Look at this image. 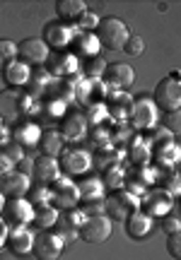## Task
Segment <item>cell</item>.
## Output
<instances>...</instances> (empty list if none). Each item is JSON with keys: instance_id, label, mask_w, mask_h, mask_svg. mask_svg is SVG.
I'll use <instances>...</instances> for the list:
<instances>
[{"instance_id": "11", "label": "cell", "mask_w": 181, "mask_h": 260, "mask_svg": "<svg viewBox=\"0 0 181 260\" xmlns=\"http://www.w3.org/2000/svg\"><path fill=\"white\" fill-rule=\"evenodd\" d=\"M46 70L48 75H56V77H73L80 70V58L73 51H51L46 58Z\"/></svg>"}, {"instance_id": "16", "label": "cell", "mask_w": 181, "mask_h": 260, "mask_svg": "<svg viewBox=\"0 0 181 260\" xmlns=\"http://www.w3.org/2000/svg\"><path fill=\"white\" fill-rule=\"evenodd\" d=\"M32 188V178L29 174H22V171H8L0 176V193L5 195V200H12V198H24Z\"/></svg>"}, {"instance_id": "26", "label": "cell", "mask_w": 181, "mask_h": 260, "mask_svg": "<svg viewBox=\"0 0 181 260\" xmlns=\"http://www.w3.org/2000/svg\"><path fill=\"white\" fill-rule=\"evenodd\" d=\"M61 217V210L53 207V205H41V207H34V217H32V224H37L39 229H53Z\"/></svg>"}, {"instance_id": "18", "label": "cell", "mask_w": 181, "mask_h": 260, "mask_svg": "<svg viewBox=\"0 0 181 260\" xmlns=\"http://www.w3.org/2000/svg\"><path fill=\"white\" fill-rule=\"evenodd\" d=\"M61 138L68 140V142H77V140L85 138L87 133V121H85V113L80 111H70L63 116V125H61Z\"/></svg>"}, {"instance_id": "6", "label": "cell", "mask_w": 181, "mask_h": 260, "mask_svg": "<svg viewBox=\"0 0 181 260\" xmlns=\"http://www.w3.org/2000/svg\"><path fill=\"white\" fill-rule=\"evenodd\" d=\"M41 34H44L41 41L48 46V51H68L73 44V37H75V27L61 22V19H53V22L44 24Z\"/></svg>"}, {"instance_id": "22", "label": "cell", "mask_w": 181, "mask_h": 260, "mask_svg": "<svg viewBox=\"0 0 181 260\" xmlns=\"http://www.w3.org/2000/svg\"><path fill=\"white\" fill-rule=\"evenodd\" d=\"M153 232V217H147L145 212L140 210H135L126 217V234L135 239V241H143L147 234Z\"/></svg>"}, {"instance_id": "41", "label": "cell", "mask_w": 181, "mask_h": 260, "mask_svg": "<svg viewBox=\"0 0 181 260\" xmlns=\"http://www.w3.org/2000/svg\"><path fill=\"white\" fill-rule=\"evenodd\" d=\"M106 181H109V186L111 188H118L121 183H124V174H121L118 169H114V171H109V174H106Z\"/></svg>"}, {"instance_id": "14", "label": "cell", "mask_w": 181, "mask_h": 260, "mask_svg": "<svg viewBox=\"0 0 181 260\" xmlns=\"http://www.w3.org/2000/svg\"><path fill=\"white\" fill-rule=\"evenodd\" d=\"M61 176H63V174H61V167H58V159L44 157V154H41L37 161H32V176L29 178L34 181V186L51 188Z\"/></svg>"}, {"instance_id": "28", "label": "cell", "mask_w": 181, "mask_h": 260, "mask_svg": "<svg viewBox=\"0 0 181 260\" xmlns=\"http://www.w3.org/2000/svg\"><path fill=\"white\" fill-rule=\"evenodd\" d=\"M155 159H157V164H162V167H174V164L179 161V145H176V142L160 145V149L155 152Z\"/></svg>"}, {"instance_id": "35", "label": "cell", "mask_w": 181, "mask_h": 260, "mask_svg": "<svg viewBox=\"0 0 181 260\" xmlns=\"http://www.w3.org/2000/svg\"><path fill=\"white\" fill-rule=\"evenodd\" d=\"M0 152H3L12 164H19V161L24 159V149L19 147V145H15V142H10V145H5V147H0Z\"/></svg>"}, {"instance_id": "36", "label": "cell", "mask_w": 181, "mask_h": 260, "mask_svg": "<svg viewBox=\"0 0 181 260\" xmlns=\"http://www.w3.org/2000/svg\"><path fill=\"white\" fill-rule=\"evenodd\" d=\"M82 212H85V217L104 214V198H102V200H87V203L82 205Z\"/></svg>"}, {"instance_id": "19", "label": "cell", "mask_w": 181, "mask_h": 260, "mask_svg": "<svg viewBox=\"0 0 181 260\" xmlns=\"http://www.w3.org/2000/svg\"><path fill=\"white\" fill-rule=\"evenodd\" d=\"M0 77H3V82H5V87H8V89H22L24 84H29L32 68L15 58V60H12V63H10L8 68L0 73Z\"/></svg>"}, {"instance_id": "44", "label": "cell", "mask_w": 181, "mask_h": 260, "mask_svg": "<svg viewBox=\"0 0 181 260\" xmlns=\"http://www.w3.org/2000/svg\"><path fill=\"white\" fill-rule=\"evenodd\" d=\"M3 205H5V195L0 193V212H3Z\"/></svg>"}, {"instance_id": "33", "label": "cell", "mask_w": 181, "mask_h": 260, "mask_svg": "<svg viewBox=\"0 0 181 260\" xmlns=\"http://www.w3.org/2000/svg\"><path fill=\"white\" fill-rule=\"evenodd\" d=\"M99 15H95V12H92V10H87L85 15H82V17L77 19L75 24H73V27L77 29V31H92V29H97V24H99Z\"/></svg>"}, {"instance_id": "39", "label": "cell", "mask_w": 181, "mask_h": 260, "mask_svg": "<svg viewBox=\"0 0 181 260\" xmlns=\"http://www.w3.org/2000/svg\"><path fill=\"white\" fill-rule=\"evenodd\" d=\"M162 232L164 234H174V232H181V222L176 219V217H169V214H164L162 217Z\"/></svg>"}, {"instance_id": "37", "label": "cell", "mask_w": 181, "mask_h": 260, "mask_svg": "<svg viewBox=\"0 0 181 260\" xmlns=\"http://www.w3.org/2000/svg\"><path fill=\"white\" fill-rule=\"evenodd\" d=\"M153 140L155 145H167V142H174V133H169L164 125H157L153 130Z\"/></svg>"}, {"instance_id": "30", "label": "cell", "mask_w": 181, "mask_h": 260, "mask_svg": "<svg viewBox=\"0 0 181 260\" xmlns=\"http://www.w3.org/2000/svg\"><path fill=\"white\" fill-rule=\"evenodd\" d=\"M17 58V44L10 39H0V73Z\"/></svg>"}, {"instance_id": "38", "label": "cell", "mask_w": 181, "mask_h": 260, "mask_svg": "<svg viewBox=\"0 0 181 260\" xmlns=\"http://www.w3.org/2000/svg\"><path fill=\"white\" fill-rule=\"evenodd\" d=\"M104 106H106V104H89V109H87L85 121H87V123H97L99 118H102V111L106 113Z\"/></svg>"}, {"instance_id": "8", "label": "cell", "mask_w": 181, "mask_h": 260, "mask_svg": "<svg viewBox=\"0 0 181 260\" xmlns=\"http://www.w3.org/2000/svg\"><path fill=\"white\" fill-rule=\"evenodd\" d=\"M0 217H3V222L8 224L10 229L27 226V224H32V217H34V205L29 203L27 198H12V200H5Z\"/></svg>"}, {"instance_id": "17", "label": "cell", "mask_w": 181, "mask_h": 260, "mask_svg": "<svg viewBox=\"0 0 181 260\" xmlns=\"http://www.w3.org/2000/svg\"><path fill=\"white\" fill-rule=\"evenodd\" d=\"M104 80H106V84H109V87H116V92H126L128 87H133L135 73H133V68H131V65L111 63V65H106Z\"/></svg>"}, {"instance_id": "7", "label": "cell", "mask_w": 181, "mask_h": 260, "mask_svg": "<svg viewBox=\"0 0 181 260\" xmlns=\"http://www.w3.org/2000/svg\"><path fill=\"white\" fill-rule=\"evenodd\" d=\"M66 241L58 236L56 229H41L39 234H34V246L32 253L37 255V260H58L63 253Z\"/></svg>"}, {"instance_id": "9", "label": "cell", "mask_w": 181, "mask_h": 260, "mask_svg": "<svg viewBox=\"0 0 181 260\" xmlns=\"http://www.w3.org/2000/svg\"><path fill=\"white\" fill-rule=\"evenodd\" d=\"M114 232V224L106 214H95V217H85V222L80 226L77 236L87 243H104Z\"/></svg>"}, {"instance_id": "5", "label": "cell", "mask_w": 181, "mask_h": 260, "mask_svg": "<svg viewBox=\"0 0 181 260\" xmlns=\"http://www.w3.org/2000/svg\"><path fill=\"white\" fill-rule=\"evenodd\" d=\"M140 207V198L128 190H116L104 200V214L111 222H126V217Z\"/></svg>"}, {"instance_id": "45", "label": "cell", "mask_w": 181, "mask_h": 260, "mask_svg": "<svg viewBox=\"0 0 181 260\" xmlns=\"http://www.w3.org/2000/svg\"><path fill=\"white\" fill-rule=\"evenodd\" d=\"M0 125H3V118H0Z\"/></svg>"}, {"instance_id": "31", "label": "cell", "mask_w": 181, "mask_h": 260, "mask_svg": "<svg viewBox=\"0 0 181 260\" xmlns=\"http://www.w3.org/2000/svg\"><path fill=\"white\" fill-rule=\"evenodd\" d=\"M29 203L34 205V207H41V205H51V188H44V186H34L29 188V193L24 195Z\"/></svg>"}, {"instance_id": "32", "label": "cell", "mask_w": 181, "mask_h": 260, "mask_svg": "<svg viewBox=\"0 0 181 260\" xmlns=\"http://www.w3.org/2000/svg\"><path fill=\"white\" fill-rule=\"evenodd\" d=\"M121 51H124L126 56H131V58L143 56V51H145V41H143L140 37H138V34H131V37H128V41L124 44V48H121Z\"/></svg>"}, {"instance_id": "20", "label": "cell", "mask_w": 181, "mask_h": 260, "mask_svg": "<svg viewBox=\"0 0 181 260\" xmlns=\"http://www.w3.org/2000/svg\"><path fill=\"white\" fill-rule=\"evenodd\" d=\"M41 133L44 130L39 128L37 123H32V121H19L17 123V128L12 130V142L15 145H19V147L24 149V147H39V140H41Z\"/></svg>"}, {"instance_id": "3", "label": "cell", "mask_w": 181, "mask_h": 260, "mask_svg": "<svg viewBox=\"0 0 181 260\" xmlns=\"http://www.w3.org/2000/svg\"><path fill=\"white\" fill-rule=\"evenodd\" d=\"M155 106L164 113H174L181 109V82H179V73L174 70L169 77H164L157 82L153 94Z\"/></svg>"}, {"instance_id": "40", "label": "cell", "mask_w": 181, "mask_h": 260, "mask_svg": "<svg viewBox=\"0 0 181 260\" xmlns=\"http://www.w3.org/2000/svg\"><path fill=\"white\" fill-rule=\"evenodd\" d=\"M162 125L169 130V133H176V130H179V111L164 113V123H162Z\"/></svg>"}, {"instance_id": "2", "label": "cell", "mask_w": 181, "mask_h": 260, "mask_svg": "<svg viewBox=\"0 0 181 260\" xmlns=\"http://www.w3.org/2000/svg\"><path fill=\"white\" fill-rule=\"evenodd\" d=\"M95 37L99 41V46L106 48V51H121L124 44L128 41V37H131V31H128V24H126L124 19L104 17V19H99Z\"/></svg>"}, {"instance_id": "10", "label": "cell", "mask_w": 181, "mask_h": 260, "mask_svg": "<svg viewBox=\"0 0 181 260\" xmlns=\"http://www.w3.org/2000/svg\"><path fill=\"white\" fill-rule=\"evenodd\" d=\"M174 207V198L167 190L162 188H153V190H147V193L140 198V212H145L147 217H164V214H169Z\"/></svg>"}, {"instance_id": "42", "label": "cell", "mask_w": 181, "mask_h": 260, "mask_svg": "<svg viewBox=\"0 0 181 260\" xmlns=\"http://www.w3.org/2000/svg\"><path fill=\"white\" fill-rule=\"evenodd\" d=\"M10 140H12V130L8 125H0V147L10 145Z\"/></svg>"}, {"instance_id": "12", "label": "cell", "mask_w": 181, "mask_h": 260, "mask_svg": "<svg viewBox=\"0 0 181 260\" xmlns=\"http://www.w3.org/2000/svg\"><path fill=\"white\" fill-rule=\"evenodd\" d=\"M48 46L37 37H27L17 44V60H22L29 68H41L48 58Z\"/></svg>"}, {"instance_id": "24", "label": "cell", "mask_w": 181, "mask_h": 260, "mask_svg": "<svg viewBox=\"0 0 181 260\" xmlns=\"http://www.w3.org/2000/svg\"><path fill=\"white\" fill-rule=\"evenodd\" d=\"M85 12H87V5L82 0H56V15L66 24H75Z\"/></svg>"}, {"instance_id": "15", "label": "cell", "mask_w": 181, "mask_h": 260, "mask_svg": "<svg viewBox=\"0 0 181 260\" xmlns=\"http://www.w3.org/2000/svg\"><path fill=\"white\" fill-rule=\"evenodd\" d=\"M51 203H56L53 207H61V210H73L80 203V190H77V183H73L68 176H61L51 186Z\"/></svg>"}, {"instance_id": "29", "label": "cell", "mask_w": 181, "mask_h": 260, "mask_svg": "<svg viewBox=\"0 0 181 260\" xmlns=\"http://www.w3.org/2000/svg\"><path fill=\"white\" fill-rule=\"evenodd\" d=\"M106 60L102 56H95V58H87L85 60V75L89 82H97L99 77H104V70H106Z\"/></svg>"}, {"instance_id": "43", "label": "cell", "mask_w": 181, "mask_h": 260, "mask_svg": "<svg viewBox=\"0 0 181 260\" xmlns=\"http://www.w3.org/2000/svg\"><path fill=\"white\" fill-rule=\"evenodd\" d=\"M8 232H10V226L3 222V217H0V248H3L5 241H8Z\"/></svg>"}, {"instance_id": "13", "label": "cell", "mask_w": 181, "mask_h": 260, "mask_svg": "<svg viewBox=\"0 0 181 260\" xmlns=\"http://www.w3.org/2000/svg\"><path fill=\"white\" fill-rule=\"evenodd\" d=\"M58 167L70 176L85 174L87 169L92 167V154L85 152L82 147H63V152L58 154Z\"/></svg>"}, {"instance_id": "21", "label": "cell", "mask_w": 181, "mask_h": 260, "mask_svg": "<svg viewBox=\"0 0 181 260\" xmlns=\"http://www.w3.org/2000/svg\"><path fill=\"white\" fill-rule=\"evenodd\" d=\"M5 246H8V248L15 253V255H27V253H32V246H34V234L29 232L27 226L10 229Z\"/></svg>"}, {"instance_id": "23", "label": "cell", "mask_w": 181, "mask_h": 260, "mask_svg": "<svg viewBox=\"0 0 181 260\" xmlns=\"http://www.w3.org/2000/svg\"><path fill=\"white\" fill-rule=\"evenodd\" d=\"M70 46L75 48L80 56H85V60L87 58L99 56V51H102V46H99V41H97V37H95V31H77V29H75V37H73V44H70Z\"/></svg>"}, {"instance_id": "4", "label": "cell", "mask_w": 181, "mask_h": 260, "mask_svg": "<svg viewBox=\"0 0 181 260\" xmlns=\"http://www.w3.org/2000/svg\"><path fill=\"white\" fill-rule=\"evenodd\" d=\"M128 121L135 130H155L160 125V109L155 106V102L150 96H138L131 104V113Z\"/></svg>"}, {"instance_id": "27", "label": "cell", "mask_w": 181, "mask_h": 260, "mask_svg": "<svg viewBox=\"0 0 181 260\" xmlns=\"http://www.w3.org/2000/svg\"><path fill=\"white\" fill-rule=\"evenodd\" d=\"M77 190H80V200H102L104 198V183L99 181V178H87V181H82L80 186H77Z\"/></svg>"}, {"instance_id": "25", "label": "cell", "mask_w": 181, "mask_h": 260, "mask_svg": "<svg viewBox=\"0 0 181 260\" xmlns=\"http://www.w3.org/2000/svg\"><path fill=\"white\" fill-rule=\"evenodd\" d=\"M63 145H66V140L61 138L58 130H46V133H41L39 147H41V154H44V157L58 159V154L63 152Z\"/></svg>"}, {"instance_id": "1", "label": "cell", "mask_w": 181, "mask_h": 260, "mask_svg": "<svg viewBox=\"0 0 181 260\" xmlns=\"http://www.w3.org/2000/svg\"><path fill=\"white\" fill-rule=\"evenodd\" d=\"M34 96L19 92V89H3L0 92V118L3 123H17L22 118H27V113L37 111L34 106Z\"/></svg>"}, {"instance_id": "34", "label": "cell", "mask_w": 181, "mask_h": 260, "mask_svg": "<svg viewBox=\"0 0 181 260\" xmlns=\"http://www.w3.org/2000/svg\"><path fill=\"white\" fill-rule=\"evenodd\" d=\"M167 253H169L174 260L181 258V232L167 234Z\"/></svg>"}]
</instances>
